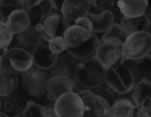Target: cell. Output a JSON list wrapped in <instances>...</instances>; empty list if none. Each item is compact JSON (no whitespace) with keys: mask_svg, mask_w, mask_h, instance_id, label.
<instances>
[{"mask_svg":"<svg viewBox=\"0 0 151 117\" xmlns=\"http://www.w3.org/2000/svg\"><path fill=\"white\" fill-rule=\"evenodd\" d=\"M1 108H2V104H1V100H0V111H1Z\"/></svg>","mask_w":151,"mask_h":117,"instance_id":"obj_41","label":"cell"},{"mask_svg":"<svg viewBox=\"0 0 151 117\" xmlns=\"http://www.w3.org/2000/svg\"><path fill=\"white\" fill-rule=\"evenodd\" d=\"M106 69L101 64L96 57L81 60L76 65L73 71V79L79 85L87 88L88 90L94 89L101 86L105 81Z\"/></svg>","mask_w":151,"mask_h":117,"instance_id":"obj_1","label":"cell"},{"mask_svg":"<svg viewBox=\"0 0 151 117\" xmlns=\"http://www.w3.org/2000/svg\"><path fill=\"white\" fill-rule=\"evenodd\" d=\"M42 110H44V117H59L54 107L46 106L42 108Z\"/></svg>","mask_w":151,"mask_h":117,"instance_id":"obj_33","label":"cell"},{"mask_svg":"<svg viewBox=\"0 0 151 117\" xmlns=\"http://www.w3.org/2000/svg\"><path fill=\"white\" fill-rule=\"evenodd\" d=\"M49 76L50 77H54V76H67L73 79V73L69 69L68 65L65 63H58L56 66H54L50 72H49Z\"/></svg>","mask_w":151,"mask_h":117,"instance_id":"obj_28","label":"cell"},{"mask_svg":"<svg viewBox=\"0 0 151 117\" xmlns=\"http://www.w3.org/2000/svg\"><path fill=\"white\" fill-rule=\"evenodd\" d=\"M128 35H129V33L126 31V29L121 24L114 23L103 34L101 42H108V43H112V44L122 46L125 43V40H127Z\"/></svg>","mask_w":151,"mask_h":117,"instance_id":"obj_23","label":"cell"},{"mask_svg":"<svg viewBox=\"0 0 151 117\" xmlns=\"http://www.w3.org/2000/svg\"><path fill=\"white\" fill-rule=\"evenodd\" d=\"M120 13L125 17H140L146 14L149 0H118Z\"/></svg>","mask_w":151,"mask_h":117,"instance_id":"obj_17","label":"cell"},{"mask_svg":"<svg viewBox=\"0 0 151 117\" xmlns=\"http://www.w3.org/2000/svg\"><path fill=\"white\" fill-rule=\"evenodd\" d=\"M84 102L83 117H110V104L107 100L90 90L78 92Z\"/></svg>","mask_w":151,"mask_h":117,"instance_id":"obj_7","label":"cell"},{"mask_svg":"<svg viewBox=\"0 0 151 117\" xmlns=\"http://www.w3.org/2000/svg\"><path fill=\"white\" fill-rule=\"evenodd\" d=\"M32 58L35 67L42 71H51L59 63V55L51 51L49 46L40 45L32 51Z\"/></svg>","mask_w":151,"mask_h":117,"instance_id":"obj_13","label":"cell"},{"mask_svg":"<svg viewBox=\"0 0 151 117\" xmlns=\"http://www.w3.org/2000/svg\"><path fill=\"white\" fill-rule=\"evenodd\" d=\"M120 24L125 28L126 31L129 34L141 31H148L149 27H150V17L146 14L134 18L123 16Z\"/></svg>","mask_w":151,"mask_h":117,"instance_id":"obj_21","label":"cell"},{"mask_svg":"<svg viewBox=\"0 0 151 117\" xmlns=\"http://www.w3.org/2000/svg\"><path fill=\"white\" fill-rule=\"evenodd\" d=\"M0 6H1V5H0ZM3 18V16H2V12H1V9H0V20L2 19Z\"/></svg>","mask_w":151,"mask_h":117,"instance_id":"obj_40","label":"cell"},{"mask_svg":"<svg viewBox=\"0 0 151 117\" xmlns=\"http://www.w3.org/2000/svg\"><path fill=\"white\" fill-rule=\"evenodd\" d=\"M27 0H0V5L2 6H14L16 5L17 9H25Z\"/></svg>","mask_w":151,"mask_h":117,"instance_id":"obj_31","label":"cell"},{"mask_svg":"<svg viewBox=\"0 0 151 117\" xmlns=\"http://www.w3.org/2000/svg\"><path fill=\"white\" fill-rule=\"evenodd\" d=\"M4 72L18 75L30 71L34 65L32 54L24 48H12L0 55Z\"/></svg>","mask_w":151,"mask_h":117,"instance_id":"obj_3","label":"cell"},{"mask_svg":"<svg viewBox=\"0 0 151 117\" xmlns=\"http://www.w3.org/2000/svg\"><path fill=\"white\" fill-rule=\"evenodd\" d=\"M91 7L99 11V13L105 11H110L114 4V0H89Z\"/></svg>","mask_w":151,"mask_h":117,"instance_id":"obj_29","label":"cell"},{"mask_svg":"<svg viewBox=\"0 0 151 117\" xmlns=\"http://www.w3.org/2000/svg\"><path fill=\"white\" fill-rule=\"evenodd\" d=\"M49 48L51 49L53 53L57 55L62 54L63 52L68 50V46L65 43V40L63 36H57V38H54L52 40H49Z\"/></svg>","mask_w":151,"mask_h":117,"instance_id":"obj_26","label":"cell"},{"mask_svg":"<svg viewBox=\"0 0 151 117\" xmlns=\"http://www.w3.org/2000/svg\"><path fill=\"white\" fill-rule=\"evenodd\" d=\"M151 52V33L141 31L132 33L122 45V55L124 59L138 61Z\"/></svg>","mask_w":151,"mask_h":117,"instance_id":"obj_4","label":"cell"},{"mask_svg":"<svg viewBox=\"0 0 151 117\" xmlns=\"http://www.w3.org/2000/svg\"><path fill=\"white\" fill-rule=\"evenodd\" d=\"M136 71L144 76H151V54L137 61Z\"/></svg>","mask_w":151,"mask_h":117,"instance_id":"obj_27","label":"cell"},{"mask_svg":"<svg viewBox=\"0 0 151 117\" xmlns=\"http://www.w3.org/2000/svg\"><path fill=\"white\" fill-rule=\"evenodd\" d=\"M114 1H115V0H114ZM117 1H118V0H117Z\"/></svg>","mask_w":151,"mask_h":117,"instance_id":"obj_42","label":"cell"},{"mask_svg":"<svg viewBox=\"0 0 151 117\" xmlns=\"http://www.w3.org/2000/svg\"><path fill=\"white\" fill-rule=\"evenodd\" d=\"M105 82L118 94L132 92L136 85V76L123 62H119L106 69Z\"/></svg>","mask_w":151,"mask_h":117,"instance_id":"obj_2","label":"cell"},{"mask_svg":"<svg viewBox=\"0 0 151 117\" xmlns=\"http://www.w3.org/2000/svg\"><path fill=\"white\" fill-rule=\"evenodd\" d=\"M75 89L73 79L67 76H54L50 77L47 85V98L52 102H56L61 95Z\"/></svg>","mask_w":151,"mask_h":117,"instance_id":"obj_11","label":"cell"},{"mask_svg":"<svg viewBox=\"0 0 151 117\" xmlns=\"http://www.w3.org/2000/svg\"><path fill=\"white\" fill-rule=\"evenodd\" d=\"M44 106L36 104V103L30 102L27 103L25 109L22 112V116L23 117H44V110H42Z\"/></svg>","mask_w":151,"mask_h":117,"instance_id":"obj_25","label":"cell"},{"mask_svg":"<svg viewBox=\"0 0 151 117\" xmlns=\"http://www.w3.org/2000/svg\"><path fill=\"white\" fill-rule=\"evenodd\" d=\"M0 117H23V116H22V112H20V111H18V112L15 113L14 115H9L5 112L0 111Z\"/></svg>","mask_w":151,"mask_h":117,"instance_id":"obj_36","label":"cell"},{"mask_svg":"<svg viewBox=\"0 0 151 117\" xmlns=\"http://www.w3.org/2000/svg\"><path fill=\"white\" fill-rule=\"evenodd\" d=\"M137 111L136 105L128 98L117 100L110 108V117H134Z\"/></svg>","mask_w":151,"mask_h":117,"instance_id":"obj_22","label":"cell"},{"mask_svg":"<svg viewBox=\"0 0 151 117\" xmlns=\"http://www.w3.org/2000/svg\"><path fill=\"white\" fill-rule=\"evenodd\" d=\"M64 0H54V4H55V12L61 11V6H62Z\"/></svg>","mask_w":151,"mask_h":117,"instance_id":"obj_37","label":"cell"},{"mask_svg":"<svg viewBox=\"0 0 151 117\" xmlns=\"http://www.w3.org/2000/svg\"><path fill=\"white\" fill-rule=\"evenodd\" d=\"M31 19L25 9H15L0 20V28L11 34H19L31 26Z\"/></svg>","mask_w":151,"mask_h":117,"instance_id":"obj_9","label":"cell"},{"mask_svg":"<svg viewBox=\"0 0 151 117\" xmlns=\"http://www.w3.org/2000/svg\"><path fill=\"white\" fill-rule=\"evenodd\" d=\"M87 17L92 24V32L94 33H105L114 24V15L111 11H105L101 13L89 12Z\"/></svg>","mask_w":151,"mask_h":117,"instance_id":"obj_18","label":"cell"},{"mask_svg":"<svg viewBox=\"0 0 151 117\" xmlns=\"http://www.w3.org/2000/svg\"><path fill=\"white\" fill-rule=\"evenodd\" d=\"M2 72H3V69H2V59H1V57H0V76H1Z\"/></svg>","mask_w":151,"mask_h":117,"instance_id":"obj_39","label":"cell"},{"mask_svg":"<svg viewBox=\"0 0 151 117\" xmlns=\"http://www.w3.org/2000/svg\"><path fill=\"white\" fill-rule=\"evenodd\" d=\"M138 109L142 110L143 113H144L147 117H151V98L149 100H147L141 108H138Z\"/></svg>","mask_w":151,"mask_h":117,"instance_id":"obj_34","label":"cell"},{"mask_svg":"<svg viewBox=\"0 0 151 117\" xmlns=\"http://www.w3.org/2000/svg\"><path fill=\"white\" fill-rule=\"evenodd\" d=\"M73 24L83 26V27H85L86 29H88L89 31H92V24H91V21L89 20V18L87 17V16H86V17L80 18V19L77 20V21H76Z\"/></svg>","mask_w":151,"mask_h":117,"instance_id":"obj_32","label":"cell"},{"mask_svg":"<svg viewBox=\"0 0 151 117\" xmlns=\"http://www.w3.org/2000/svg\"><path fill=\"white\" fill-rule=\"evenodd\" d=\"M18 75H13L3 71L0 76V98L11 95L18 87Z\"/></svg>","mask_w":151,"mask_h":117,"instance_id":"obj_24","label":"cell"},{"mask_svg":"<svg viewBox=\"0 0 151 117\" xmlns=\"http://www.w3.org/2000/svg\"><path fill=\"white\" fill-rule=\"evenodd\" d=\"M134 117H147L146 115L143 113L142 110H140V109H137L136 113H134Z\"/></svg>","mask_w":151,"mask_h":117,"instance_id":"obj_38","label":"cell"},{"mask_svg":"<svg viewBox=\"0 0 151 117\" xmlns=\"http://www.w3.org/2000/svg\"><path fill=\"white\" fill-rule=\"evenodd\" d=\"M2 108L4 109L5 112H7V114H9V113L13 112V110L15 109V104H14L13 102H11V100H6V102L3 103Z\"/></svg>","mask_w":151,"mask_h":117,"instance_id":"obj_35","label":"cell"},{"mask_svg":"<svg viewBox=\"0 0 151 117\" xmlns=\"http://www.w3.org/2000/svg\"><path fill=\"white\" fill-rule=\"evenodd\" d=\"M94 56L105 67V69H108L119 62H123L124 60L122 55V46L108 42H101Z\"/></svg>","mask_w":151,"mask_h":117,"instance_id":"obj_10","label":"cell"},{"mask_svg":"<svg viewBox=\"0 0 151 117\" xmlns=\"http://www.w3.org/2000/svg\"><path fill=\"white\" fill-rule=\"evenodd\" d=\"M17 40L21 46L24 48H36V47L44 45L46 42L42 36V33L38 30L36 25H31L21 33L17 34Z\"/></svg>","mask_w":151,"mask_h":117,"instance_id":"obj_19","label":"cell"},{"mask_svg":"<svg viewBox=\"0 0 151 117\" xmlns=\"http://www.w3.org/2000/svg\"><path fill=\"white\" fill-rule=\"evenodd\" d=\"M151 98V82L147 78H143L134 85L132 91V100L137 109L141 108L147 100Z\"/></svg>","mask_w":151,"mask_h":117,"instance_id":"obj_20","label":"cell"},{"mask_svg":"<svg viewBox=\"0 0 151 117\" xmlns=\"http://www.w3.org/2000/svg\"><path fill=\"white\" fill-rule=\"evenodd\" d=\"M50 76L47 71H42L37 67H32L30 71L22 75V81L25 90L31 96H40L47 93V85Z\"/></svg>","mask_w":151,"mask_h":117,"instance_id":"obj_8","label":"cell"},{"mask_svg":"<svg viewBox=\"0 0 151 117\" xmlns=\"http://www.w3.org/2000/svg\"><path fill=\"white\" fill-rule=\"evenodd\" d=\"M92 31H89L85 27L77 24L69 25L66 31L64 32L65 43L67 44L68 48H78L82 44H84L89 38H90Z\"/></svg>","mask_w":151,"mask_h":117,"instance_id":"obj_16","label":"cell"},{"mask_svg":"<svg viewBox=\"0 0 151 117\" xmlns=\"http://www.w3.org/2000/svg\"><path fill=\"white\" fill-rule=\"evenodd\" d=\"M101 44V40L99 38L96 33L92 32L90 38L81 46L78 48H68L67 52L70 54L76 59H80V60H84V59L90 58L95 55L99 46Z\"/></svg>","mask_w":151,"mask_h":117,"instance_id":"obj_14","label":"cell"},{"mask_svg":"<svg viewBox=\"0 0 151 117\" xmlns=\"http://www.w3.org/2000/svg\"><path fill=\"white\" fill-rule=\"evenodd\" d=\"M25 11L30 19L37 20V23L45 15L55 12L54 0H27Z\"/></svg>","mask_w":151,"mask_h":117,"instance_id":"obj_15","label":"cell"},{"mask_svg":"<svg viewBox=\"0 0 151 117\" xmlns=\"http://www.w3.org/2000/svg\"><path fill=\"white\" fill-rule=\"evenodd\" d=\"M90 9L89 0H64L60 13L67 22L75 23L80 18L86 17Z\"/></svg>","mask_w":151,"mask_h":117,"instance_id":"obj_12","label":"cell"},{"mask_svg":"<svg viewBox=\"0 0 151 117\" xmlns=\"http://www.w3.org/2000/svg\"><path fill=\"white\" fill-rule=\"evenodd\" d=\"M54 108L59 117H83L84 102L78 92H68L55 102Z\"/></svg>","mask_w":151,"mask_h":117,"instance_id":"obj_6","label":"cell"},{"mask_svg":"<svg viewBox=\"0 0 151 117\" xmlns=\"http://www.w3.org/2000/svg\"><path fill=\"white\" fill-rule=\"evenodd\" d=\"M35 25L42 33L45 40L49 42L57 36L64 35V32L68 28L69 24L61 14L52 12L45 15Z\"/></svg>","mask_w":151,"mask_h":117,"instance_id":"obj_5","label":"cell"},{"mask_svg":"<svg viewBox=\"0 0 151 117\" xmlns=\"http://www.w3.org/2000/svg\"><path fill=\"white\" fill-rule=\"evenodd\" d=\"M13 38L14 34L9 33V32L4 31L0 28V51L4 52V51L7 50L12 40H13Z\"/></svg>","mask_w":151,"mask_h":117,"instance_id":"obj_30","label":"cell"}]
</instances>
